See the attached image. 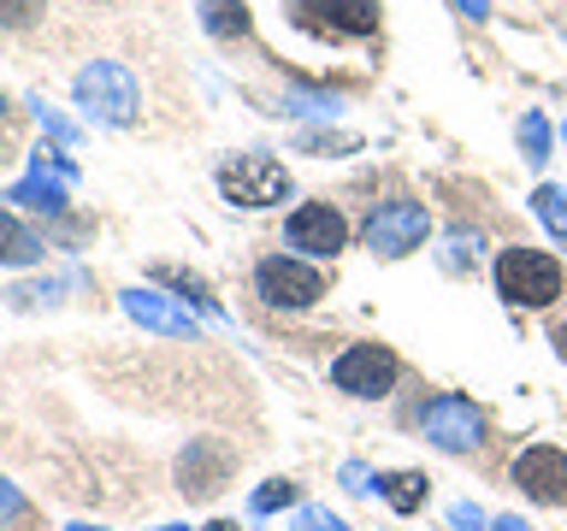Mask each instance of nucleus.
Segmentation results:
<instances>
[{"instance_id": "4be33fe9", "label": "nucleus", "mask_w": 567, "mask_h": 531, "mask_svg": "<svg viewBox=\"0 0 567 531\" xmlns=\"http://www.w3.org/2000/svg\"><path fill=\"white\" fill-rule=\"evenodd\" d=\"M296 531H349V525L337 520L331 508H301V513H296Z\"/></svg>"}, {"instance_id": "7c9ffc66", "label": "nucleus", "mask_w": 567, "mask_h": 531, "mask_svg": "<svg viewBox=\"0 0 567 531\" xmlns=\"http://www.w3.org/2000/svg\"><path fill=\"white\" fill-rule=\"evenodd\" d=\"M207 531H237V525H230V520H219V525H207Z\"/></svg>"}, {"instance_id": "f3484780", "label": "nucleus", "mask_w": 567, "mask_h": 531, "mask_svg": "<svg viewBox=\"0 0 567 531\" xmlns=\"http://www.w3.org/2000/svg\"><path fill=\"white\" fill-rule=\"evenodd\" d=\"M532 212L549 225V237H556L561 248H567V189H556V184H538V195H532Z\"/></svg>"}, {"instance_id": "2eb2a0df", "label": "nucleus", "mask_w": 567, "mask_h": 531, "mask_svg": "<svg viewBox=\"0 0 567 531\" xmlns=\"http://www.w3.org/2000/svg\"><path fill=\"white\" fill-rule=\"evenodd\" d=\"M379 485H384V502L396 508V513H420L432 478H425V472H390V478H379Z\"/></svg>"}, {"instance_id": "4468645a", "label": "nucleus", "mask_w": 567, "mask_h": 531, "mask_svg": "<svg viewBox=\"0 0 567 531\" xmlns=\"http://www.w3.org/2000/svg\"><path fill=\"white\" fill-rule=\"evenodd\" d=\"M35 260H42V237L0 207V266H35Z\"/></svg>"}, {"instance_id": "dca6fc26", "label": "nucleus", "mask_w": 567, "mask_h": 531, "mask_svg": "<svg viewBox=\"0 0 567 531\" xmlns=\"http://www.w3.org/2000/svg\"><path fill=\"white\" fill-rule=\"evenodd\" d=\"M207 35H248V7L243 0H202Z\"/></svg>"}, {"instance_id": "5701e85b", "label": "nucleus", "mask_w": 567, "mask_h": 531, "mask_svg": "<svg viewBox=\"0 0 567 531\" xmlns=\"http://www.w3.org/2000/svg\"><path fill=\"white\" fill-rule=\"evenodd\" d=\"M53 295H60V283H18L12 308H35V301H53Z\"/></svg>"}, {"instance_id": "aec40b11", "label": "nucleus", "mask_w": 567, "mask_h": 531, "mask_svg": "<svg viewBox=\"0 0 567 531\" xmlns=\"http://www.w3.org/2000/svg\"><path fill=\"white\" fill-rule=\"evenodd\" d=\"M35 18H42V0H0V24L7 30H24Z\"/></svg>"}, {"instance_id": "a211bd4d", "label": "nucleus", "mask_w": 567, "mask_h": 531, "mask_svg": "<svg viewBox=\"0 0 567 531\" xmlns=\"http://www.w3.org/2000/svg\"><path fill=\"white\" fill-rule=\"evenodd\" d=\"M520 154H526V166H544V159H549V118L544 113L520 118Z\"/></svg>"}, {"instance_id": "f257e3e1", "label": "nucleus", "mask_w": 567, "mask_h": 531, "mask_svg": "<svg viewBox=\"0 0 567 531\" xmlns=\"http://www.w3.org/2000/svg\"><path fill=\"white\" fill-rule=\"evenodd\" d=\"M496 295L514 308H549L561 295V260L544 248H503L496 254Z\"/></svg>"}, {"instance_id": "6e6552de", "label": "nucleus", "mask_w": 567, "mask_h": 531, "mask_svg": "<svg viewBox=\"0 0 567 531\" xmlns=\"http://www.w3.org/2000/svg\"><path fill=\"white\" fill-rule=\"evenodd\" d=\"M284 242L301 248V254H313V260H331L337 248L349 242V219L331 201H301L290 219H284Z\"/></svg>"}, {"instance_id": "1a4fd4ad", "label": "nucleus", "mask_w": 567, "mask_h": 531, "mask_svg": "<svg viewBox=\"0 0 567 531\" xmlns=\"http://www.w3.org/2000/svg\"><path fill=\"white\" fill-rule=\"evenodd\" d=\"M65 184H71V159H65L60 148H35V154H30V177H24V184H12L7 201L60 219V212H65Z\"/></svg>"}, {"instance_id": "ddd939ff", "label": "nucleus", "mask_w": 567, "mask_h": 531, "mask_svg": "<svg viewBox=\"0 0 567 531\" xmlns=\"http://www.w3.org/2000/svg\"><path fill=\"white\" fill-rule=\"evenodd\" d=\"M124 313L154 336H189L195 343V319L184 308H172V295H159V290H124Z\"/></svg>"}, {"instance_id": "0eeeda50", "label": "nucleus", "mask_w": 567, "mask_h": 531, "mask_svg": "<svg viewBox=\"0 0 567 531\" xmlns=\"http://www.w3.org/2000/svg\"><path fill=\"white\" fill-rule=\"evenodd\" d=\"M255 290L266 308H313L326 295V278L313 272L308 260H290V254H266L255 266Z\"/></svg>"}, {"instance_id": "423d86ee", "label": "nucleus", "mask_w": 567, "mask_h": 531, "mask_svg": "<svg viewBox=\"0 0 567 531\" xmlns=\"http://www.w3.org/2000/svg\"><path fill=\"white\" fill-rule=\"evenodd\" d=\"M425 237H432V212H425L420 201H379L367 212V248L372 254H384V260H396L408 254V248H420Z\"/></svg>"}, {"instance_id": "412c9836", "label": "nucleus", "mask_w": 567, "mask_h": 531, "mask_svg": "<svg viewBox=\"0 0 567 531\" xmlns=\"http://www.w3.org/2000/svg\"><path fill=\"white\" fill-rule=\"evenodd\" d=\"M30 106H35V118H42V131H48L53 142H78V124H71L65 113H53L48 101H30Z\"/></svg>"}, {"instance_id": "f8f14e48", "label": "nucleus", "mask_w": 567, "mask_h": 531, "mask_svg": "<svg viewBox=\"0 0 567 531\" xmlns=\"http://www.w3.org/2000/svg\"><path fill=\"white\" fill-rule=\"evenodd\" d=\"M301 24H319L331 35H372L379 30V0H290Z\"/></svg>"}, {"instance_id": "393cba45", "label": "nucleus", "mask_w": 567, "mask_h": 531, "mask_svg": "<svg viewBox=\"0 0 567 531\" xmlns=\"http://www.w3.org/2000/svg\"><path fill=\"white\" fill-rule=\"evenodd\" d=\"M450 525H455V531H485V513H478L473 502H455V508H450Z\"/></svg>"}, {"instance_id": "f03ea898", "label": "nucleus", "mask_w": 567, "mask_h": 531, "mask_svg": "<svg viewBox=\"0 0 567 531\" xmlns=\"http://www.w3.org/2000/svg\"><path fill=\"white\" fill-rule=\"evenodd\" d=\"M78 106L101 124H136V106H142V88L131 77V65L118 60H95L78 71Z\"/></svg>"}, {"instance_id": "2f4dec72", "label": "nucleus", "mask_w": 567, "mask_h": 531, "mask_svg": "<svg viewBox=\"0 0 567 531\" xmlns=\"http://www.w3.org/2000/svg\"><path fill=\"white\" fill-rule=\"evenodd\" d=\"M159 531H189V525H159Z\"/></svg>"}, {"instance_id": "9d476101", "label": "nucleus", "mask_w": 567, "mask_h": 531, "mask_svg": "<svg viewBox=\"0 0 567 531\" xmlns=\"http://www.w3.org/2000/svg\"><path fill=\"white\" fill-rule=\"evenodd\" d=\"M514 485H520L532 502L561 508L567 502V449L556 442H532V449L514 455Z\"/></svg>"}, {"instance_id": "6ab92c4d", "label": "nucleus", "mask_w": 567, "mask_h": 531, "mask_svg": "<svg viewBox=\"0 0 567 531\" xmlns=\"http://www.w3.org/2000/svg\"><path fill=\"white\" fill-rule=\"evenodd\" d=\"M296 485H290V478H266V485L255 490V502H248V508H255V513H278V508H290L296 502Z\"/></svg>"}, {"instance_id": "72a5a7b5", "label": "nucleus", "mask_w": 567, "mask_h": 531, "mask_svg": "<svg viewBox=\"0 0 567 531\" xmlns=\"http://www.w3.org/2000/svg\"><path fill=\"white\" fill-rule=\"evenodd\" d=\"M0 113H7V101H0Z\"/></svg>"}, {"instance_id": "c85d7f7f", "label": "nucleus", "mask_w": 567, "mask_h": 531, "mask_svg": "<svg viewBox=\"0 0 567 531\" xmlns=\"http://www.w3.org/2000/svg\"><path fill=\"white\" fill-rule=\"evenodd\" d=\"M549 343H556V354H561V361H567V319H561L556 331H549Z\"/></svg>"}, {"instance_id": "cd10ccee", "label": "nucleus", "mask_w": 567, "mask_h": 531, "mask_svg": "<svg viewBox=\"0 0 567 531\" xmlns=\"http://www.w3.org/2000/svg\"><path fill=\"white\" fill-rule=\"evenodd\" d=\"M343 485H349V490H367V467H354V460H349V467H343Z\"/></svg>"}, {"instance_id": "7ed1b4c3", "label": "nucleus", "mask_w": 567, "mask_h": 531, "mask_svg": "<svg viewBox=\"0 0 567 531\" xmlns=\"http://www.w3.org/2000/svg\"><path fill=\"white\" fill-rule=\"evenodd\" d=\"M219 189H225L230 207L260 212V207L290 201V171H284L272 154H237V159H230V166L219 171Z\"/></svg>"}, {"instance_id": "9b49d317", "label": "nucleus", "mask_w": 567, "mask_h": 531, "mask_svg": "<svg viewBox=\"0 0 567 531\" xmlns=\"http://www.w3.org/2000/svg\"><path fill=\"white\" fill-rule=\"evenodd\" d=\"M177 478H184L177 490H184L189 502H207V496H219L225 478H230V449H225V442H213V437L189 442L184 460H177Z\"/></svg>"}, {"instance_id": "473e14b6", "label": "nucleus", "mask_w": 567, "mask_h": 531, "mask_svg": "<svg viewBox=\"0 0 567 531\" xmlns=\"http://www.w3.org/2000/svg\"><path fill=\"white\" fill-rule=\"evenodd\" d=\"M65 531H95V525H65Z\"/></svg>"}, {"instance_id": "b1692460", "label": "nucleus", "mask_w": 567, "mask_h": 531, "mask_svg": "<svg viewBox=\"0 0 567 531\" xmlns=\"http://www.w3.org/2000/svg\"><path fill=\"white\" fill-rule=\"evenodd\" d=\"M7 520H24V496H18V485L0 478V525H7Z\"/></svg>"}, {"instance_id": "c756f323", "label": "nucleus", "mask_w": 567, "mask_h": 531, "mask_svg": "<svg viewBox=\"0 0 567 531\" xmlns=\"http://www.w3.org/2000/svg\"><path fill=\"white\" fill-rule=\"evenodd\" d=\"M491 531H532V525H526V520H514V513H503V520H496Z\"/></svg>"}, {"instance_id": "a878e982", "label": "nucleus", "mask_w": 567, "mask_h": 531, "mask_svg": "<svg viewBox=\"0 0 567 531\" xmlns=\"http://www.w3.org/2000/svg\"><path fill=\"white\" fill-rule=\"evenodd\" d=\"M450 260L461 266V260H478V230H473V237H467V230H455V237H450Z\"/></svg>"}, {"instance_id": "39448f33", "label": "nucleus", "mask_w": 567, "mask_h": 531, "mask_svg": "<svg viewBox=\"0 0 567 531\" xmlns=\"http://www.w3.org/2000/svg\"><path fill=\"white\" fill-rule=\"evenodd\" d=\"M420 431L437 442L443 455H467L485 442V414L467 402V396H455V389H443V396H432L420 407Z\"/></svg>"}, {"instance_id": "20e7f679", "label": "nucleus", "mask_w": 567, "mask_h": 531, "mask_svg": "<svg viewBox=\"0 0 567 531\" xmlns=\"http://www.w3.org/2000/svg\"><path fill=\"white\" fill-rule=\"evenodd\" d=\"M396 354L384 343H349L343 354L331 361V384L343 389V396H361V402H379L396 389Z\"/></svg>"}, {"instance_id": "bb28decb", "label": "nucleus", "mask_w": 567, "mask_h": 531, "mask_svg": "<svg viewBox=\"0 0 567 531\" xmlns=\"http://www.w3.org/2000/svg\"><path fill=\"white\" fill-rule=\"evenodd\" d=\"M455 12H467V18H491V0H455Z\"/></svg>"}]
</instances>
